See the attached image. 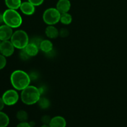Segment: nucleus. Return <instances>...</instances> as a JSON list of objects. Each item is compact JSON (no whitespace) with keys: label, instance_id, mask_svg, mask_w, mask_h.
Returning <instances> with one entry per match:
<instances>
[{"label":"nucleus","instance_id":"obj_1","mask_svg":"<svg viewBox=\"0 0 127 127\" xmlns=\"http://www.w3.org/2000/svg\"><path fill=\"white\" fill-rule=\"evenodd\" d=\"M10 80L12 87L17 91H22L31 83L29 75L22 70H16L12 72Z\"/></svg>","mask_w":127,"mask_h":127},{"label":"nucleus","instance_id":"obj_2","mask_svg":"<svg viewBox=\"0 0 127 127\" xmlns=\"http://www.w3.org/2000/svg\"><path fill=\"white\" fill-rule=\"evenodd\" d=\"M21 91V100L26 105H31L38 103L41 97L39 89L33 86H28Z\"/></svg>","mask_w":127,"mask_h":127},{"label":"nucleus","instance_id":"obj_3","mask_svg":"<svg viewBox=\"0 0 127 127\" xmlns=\"http://www.w3.org/2000/svg\"><path fill=\"white\" fill-rule=\"evenodd\" d=\"M2 14L4 23L11 28H18L22 24V17L16 10L7 9L2 13Z\"/></svg>","mask_w":127,"mask_h":127},{"label":"nucleus","instance_id":"obj_4","mask_svg":"<svg viewBox=\"0 0 127 127\" xmlns=\"http://www.w3.org/2000/svg\"><path fill=\"white\" fill-rule=\"evenodd\" d=\"M10 40L15 48L19 50L25 48V47L29 43L28 35L27 32L23 30H17L13 32Z\"/></svg>","mask_w":127,"mask_h":127},{"label":"nucleus","instance_id":"obj_5","mask_svg":"<svg viewBox=\"0 0 127 127\" xmlns=\"http://www.w3.org/2000/svg\"><path fill=\"white\" fill-rule=\"evenodd\" d=\"M61 13L55 7L47 9L43 14V20L48 26H54L60 21Z\"/></svg>","mask_w":127,"mask_h":127},{"label":"nucleus","instance_id":"obj_6","mask_svg":"<svg viewBox=\"0 0 127 127\" xmlns=\"http://www.w3.org/2000/svg\"><path fill=\"white\" fill-rule=\"evenodd\" d=\"M2 99L5 105L11 106L15 105L18 102L19 95L15 89H9L3 93Z\"/></svg>","mask_w":127,"mask_h":127},{"label":"nucleus","instance_id":"obj_7","mask_svg":"<svg viewBox=\"0 0 127 127\" xmlns=\"http://www.w3.org/2000/svg\"><path fill=\"white\" fill-rule=\"evenodd\" d=\"M15 48L11 40L2 41L0 46V53L6 57H11L14 52Z\"/></svg>","mask_w":127,"mask_h":127},{"label":"nucleus","instance_id":"obj_8","mask_svg":"<svg viewBox=\"0 0 127 127\" xmlns=\"http://www.w3.org/2000/svg\"><path fill=\"white\" fill-rule=\"evenodd\" d=\"M13 33L12 28L6 24L0 26V40L1 41L9 40Z\"/></svg>","mask_w":127,"mask_h":127},{"label":"nucleus","instance_id":"obj_9","mask_svg":"<svg viewBox=\"0 0 127 127\" xmlns=\"http://www.w3.org/2000/svg\"><path fill=\"white\" fill-rule=\"evenodd\" d=\"M19 9L22 13L27 16H31L33 14L35 11V6H33L28 1L22 2Z\"/></svg>","mask_w":127,"mask_h":127},{"label":"nucleus","instance_id":"obj_10","mask_svg":"<svg viewBox=\"0 0 127 127\" xmlns=\"http://www.w3.org/2000/svg\"><path fill=\"white\" fill-rule=\"evenodd\" d=\"M71 4L69 0H58L56 5V8L61 14L68 12L70 10Z\"/></svg>","mask_w":127,"mask_h":127},{"label":"nucleus","instance_id":"obj_11","mask_svg":"<svg viewBox=\"0 0 127 127\" xmlns=\"http://www.w3.org/2000/svg\"><path fill=\"white\" fill-rule=\"evenodd\" d=\"M49 125L50 127H66V121L62 116H55L52 118Z\"/></svg>","mask_w":127,"mask_h":127},{"label":"nucleus","instance_id":"obj_12","mask_svg":"<svg viewBox=\"0 0 127 127\" xmlns=\"http://www.w3.org/2000/svg\"><path fill=\"white\" fill-rule=\"evenodd\" d=\"M25 50L27 53V54L30 56L31 57H35L37 55L38 53V50H39V47L33 43L30 42L27 44V45L25 47Z\"/></svg>","mask_w":127,"mask_h":127},{"label":"nucleus","instance_id":"obj_13","mask_svg":"<svg viewBox=\"0 0 127 127\" xmlns=\"http://www.w3.org/2000/svg\"><path fill=\"white\" fill-rule=\"evenodd\" d=\"M45 35L49 38H57L59 36V31L53 26H48L45 29Z\"/></svg>","mask_w":127,"mask_h":127},{"label":"nucleus","instance_id":"obj_14","mask_svg":"<svg viewBox=\"0 0 127 127\" xmlns=\"http://www.w3.org/2000/svg\"><path fill=\"white\" fill-rule=\"evenodd\" d=\"M53 43L49 40H43L40 45L39 48L46 53L51 52L53 50Z\"/></svg>","mask_w":127,"mask_h":127},{"label":"nucleus","instance_id":"obj_15","mask_svg":"<svg viewBox=\"0 0 127 127\" xmlns=\"http://www.w3.org/2000/svg\"><path fill=\"white\" fill-rule=\"evenodd\" d=\"M4 2L8 9L15 10L19 9L22 2L21 0H4Z\"/></svg>","mask_w":127,"mask_h":127},{"label":"nucleus","instance_id":"obj_16","mask_svg":"<svg viewBox=\"0 0 127 127\" xmlns=\"http://www.w3.org/2000/svg\"><path fill=\"white\" fill-rule=\"evenodd\" d=\"M9 124V118L4 112L0 111V127H7Z\"/></svg>","mask_w":127,"mask_h":127},{"label":"nucleus","instance_id":"obj_17","mask_svg":"<svg viewBox=\"0 0 127 127\" xmlns=\"http://www.w3.org/2000/svg\"><path fill=\"white\" fill-rule=\"evenodd\" d=\"M72 20V16L68 12H66V13L61 14V17H60V22H62L63 24L64 25H69L71 23Z\"/></svg>","mask_w":127,"mask_h":127},{"label":"nucleus","instance_id":"obj_18","mask_svg":"<svg viewBox=\"0 0 127 127\" xmlns=\"http://www.w3.org/2000/svg\"><path fill=\"white\" fill-rule=\"evenodd\" d=\"M28 114L25 110H21L16 114V118L20 122H24L28 120Z\"/></svg>","mask_w":127,"mask_h":127},{"label":"nucleus","instance_id":"obj_19","mask_svg":"<svg viewBox=\"0 0 127 127\" xmlns=\"http://www.w3.org/2000/svg\"><path fill=\"white\" fill-rule=\"evenodd\" d=\"M38 105L42 109H46L50 106V101L46 97H40L38 102Z\"/></svg>","mask_w":127,"mask_h":127},{"label":"nucleus","instance_id":"obj_20","mask_svg":"<svg viewBox=\"0 0 127 127\" xmlns=\"http://www.w3.org/2000/svg\"><path fill=\"white\" fill-rule=\"evenodd\" d=\"M19 57L21 58V60H28L31 57L27 54L26 51L25 50V49L24 48V49L21 50V52H20L19 53Z\"/></svg>","mask_w":127,"mask_h":127},{"label":"nucleus","instance_id":"obj_21","mask_svg":"<svg viewBox=\"0 0 127 127\" xmlns=\"http://www.w3.org/2000/svg\"><path fill=\"white\" fill-rule=\"evenodd\" d=\"M6 63H7V60H6V57L0 54V70L2 69L6 66Z\"/></svg>","mask_w":127,"mask_h":127},{"label":"nucleus","instance_id":"obj_22","mask_svg":"<svg viewBox=\"0 0 127 127\" xmlns=\"http://www.w3.org/2000/svg\"><path fill=\"white\" fill-rule=\"evenodd\" d=\"M27 1L35 6H40L44 2V0H27Z\"/></svg>","mask_w":127,"mask_h":127},{"label":"nucleus","instance_id":"obj_23","mask_svg":"<svg viewBox=\"0 0 127 127\" xmlns=\"http://www.w3.org/2000/svg\"><path fill=\"white\" fill-rule=\"evenodd\" d=\"M51 118L50 117H49L48 115H44L42 117V122L43 123V124H46V125H49L50 122L51 121Z\"/></svg>","mask_w":127,"mask_h":127},{"label":"nucleus","instance_id":"obj_24","mask_svg":"<svg viewBox=\"0 0 127 127\" xmlns=\"http://www.w3.org/2000/svg\"><path fill=\"white\" fill-rule=\"evenodd\" d=\"M69 35V31L67 29L62 28L60 31H59V35L62 37H66Z\"/></svg>","mask_w":127,"mask_h":127},{"label":"nucleus","instance_id":"obj_25","mask_svg":"<svg viewBox=\"0 0 127 127\" xmlns=\"http://www.w3.org/2000/svg\"><path fill=\"white\" fill-rule=\"evenodd\" d=\"M43 40L40 39V38H33V39L32 40V43H33L34 44H35L36 45L38 46V47H40V43L42 42V41Z\"/></svg>","mask_w":127,"mask_h":127},{"label":"nucleus","instance_id":"obj_26","mask_svg":"<svg viewBox=\"0 0 127 127\" xmlns=\"http://www.w3.org/2000/svg\"><path fill=\"white\" fill-rule=\"evenodd\" d=\"M16 127H32L30 123L27 122H20Z\"/></svg>","mask_w":127,"mask_h":127},{"label":"nucleus","instance_id":"obj_27","mask_svg":"<svg viewBox=\"0 0 127 127\" xmlns=\"http://www.w3.org/2000/svg\"><path fill=\"white\" fill-rule=\"evenodd\" d=\"M4 105L5 104L2 100V97H0V111H2V110L4 107Z\"/></svg>","mask_w":127,"mask_h":127},{"label":"nucleus","instance_id":"obj_28","mask_svg":"<svg viewBox=\"0 0 127 127\" xmlns=\"http://www.w3.org/2000/svg\"><path fill=\"white\" fill-rule=\"evenodd\" d=\"M4 23V19H3V14H0V24Z\"/></svg>","mask_w":127,"mask_h":127},{"label":"nucleus","instance_id":"obj_29","mask_svg":"<svg viewBox=\"0 0 127 127\" xmlns=\"http://www.w3.org/2000/svg\"><path fill=\"white\" fill-rule=\"evenodd\" d=\"M40 127H50L49 125H46V124H43Z\"/></svg>","mask_w":127,"mask_h":127},{"label":"nucleus","instance_id":"obj_30","mask_svg":"<svg viewBox=\"0 0 127 127\" xmlns=\"http://www.w3.org/2000/svg\"><path fill=\"white\" fill-rule=\"evenodd\" d=\"M1 42H2V41L1 40H0V46H1Z\"/></svg>","mask_w":127,"mask_h":127}]
</instances>
